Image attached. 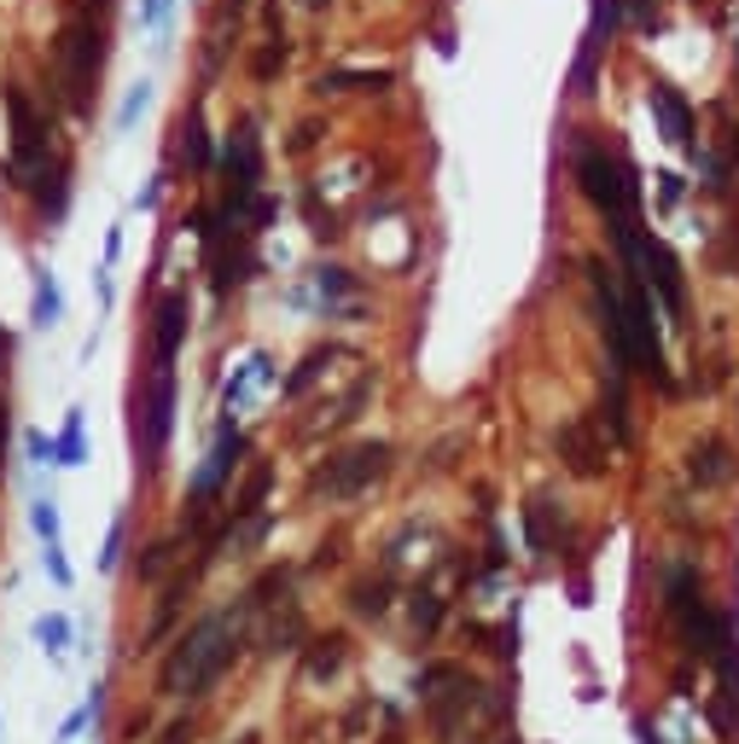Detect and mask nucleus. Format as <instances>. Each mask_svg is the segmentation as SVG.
Masks as SVG:
<instances>
[{
  "label": "nucleus",
  "mask_w": 739,
  "mask_h": 744,
  "mask_svg": "<svg viewBox=\"0 0 739 744\" xmlns=\"http://www.w3.org/2000/svg\"><path fill=\"white\" fill-rule=\"evenodd\" d=\"M524 535H530V547H536V552H553V547L570 535V529H565V512L553 506L547 494H536V501L524 506Z\"/></svg>",
  "instance_id": "9d476101"
},
{
  "label": "nucleus",
  "mask_w": 739,
  "mask_h": 744,
  "mask_svg": "<svg viewBox=\"0 0 739 744\" xmlns=\"http://www.w3.org/2000/svg\"><path fill=\"white\" fill-rule=\"evenodd\" d=\"M646 99H652V117L664 122V134H670V140H687V134H693V117H687V106H682V94L652 88Z\"/></svg>",
  "instance_id": "4468645a"
},
{
  "label": "nucleus",
  "mask_w": 739,
  "mask_h": 744,
  "mask_svg": "<svg viewBox=\"0 0 739 744\" xmlns=\"http://www.w3.org/2000/svg\"><path fill=\"white\" fill-rule=\"evenodd\" d=\"M239 744H262V733H239Z\"/></svg>",
  "instance_id": "2f4dec72"
},
{
  "label": "nucleus",
  "mask_w": 739,
  "mask_h": 744,
  "mask_svg": "<svg viewBox=\"0 0 739 744\" xmlns=\"http://www.w3.org/2000/svg\"><path fill=\"white\" fill-rule=\"evenodd\" d=\"M47 570L58 588H70V565H65V547H47Z\"/></svg>",
  "instance_id": "5701e85b"
},
{
  "label": "nucleus",
  "mask_w": 739,
  "mask_h": 744,
  "mask_svg": "<svg viewBox=\"0 0 739 744\" xmlns=\"http://www.w3.org/2000/svg\"><path fill=\"white\" fill-rule=\"evenodd\" d=\"M163 565H170V541H157V547H146V558H140V576H146V582H152V576H157Z\"/></svg>",
  "instance_id": "4be33fe9"
},
{
  "label": "nucleus",
  "mask_w": 739,
  "mask_h": 744,
  "mask_svg": "<svg viewBox=\"0 0 739 744\" xmlns=\"http://www.w3.org/2000/svg\"><path fill=\"white\" fill-rule=\"evenodd\" d=\"M384 466H390V442H356V448H344V453H333V460H326L315 478H309V501H356L367 483L384 478Z\"/></svg>",
  "instance_id": "39448f33"
},
{
  "label": "nucleus",
  "mask_w": 739,
  "mask_h": 744,
  "mask_svg": "<svg viewBox=\"0 0 739 744\" xmlns=\"http://www.w3.org/2000/svg\"><path fill=\"white\" fill-rule=\"evenodd\" d=\"M611 239H618L623 262L634 267V280H641L646 292H659L670 315H682V308H687V280H682V262H675L670 244L652 239V233H634V221L611 227Z\"/></svg>",
  "instance_id": "7ed1b4c3"
},
{
  "label": "nucleus",
  "mask_w": 739,
  "mask_h": 744,
  "mask_svg": "<svg viewBox=\"0 0 739 744\" xmlns=\"http://www.w3.org/2000/svg\"><path fill=\"white\" fill-rule=\"evenodd\" d=\"M350 605H356L361 616H384V611H390V582H361Z\"/></svg>",
  "instance_id": "6ab92c4d"
},
{
  "label": "nucleus",
  "mask_w": 739,
  "mask_h": 744,
  "mask_svg": "<svg viewBox=\"0 0 739 744\" xmlns=\"http://www.w3.org/2000/svg\"><path fill=\"white\" fill-rule=\"evenodd\" d=\"M58 315H65L58 280H53V274H41V280H35V326H58Z\"/></svg>",
  "instance_id": "f3484780"
},
{
  "label": "nucleus",
  "mask_w": 739,
  "mask_h": 744,
  "mask_svg": "<svg viewBox=\"0 0 739 744\" xmlns=\"http://www.w3.org/2000/svg\"><path fill=\"white\" fill-rule=\"evenodd\" d=\"M501 744H519V738H501Z\"/></svg>",
  "instance_id": "473e14b6"
},
{
  "label": "nucleus",
  "mask_w": 739,
  "mask_h": 744,
  "mask_svg": "<svg viewBox=\"0 0 739 744\" xmlns=\"http://www.w3.org/2000/svg\"><path fill=\"white\" fill-rule=\"evenodd\" d=\"M437 623H443V599L437 593H414V628L437 634Z\"/></svg>",
  "instance_id": "aec40b11"
},
{
  "label": "nucleus",
  "mask_w": 739,
  "mask_h": 744,
  "mask_svg": "<svg viewBox=\"0 0 739 744\" xmlns=\"http://www.w3.org/2000/svg\"><path fill=\"white\" fill-rule=\"evenodd\" d=\"M140 106H146V88H134L129 99H122V117H117V122H122V129H129V122L140 117Z\"/></svg>",
  "instance_id": "b1692460"
},
{
  "label": "nucleus",
  "mask_w": 739,
  "mask_h": 744,
  "mask_svg": "<svg viewBox=\"0 0 739 744\" xmlns=\"http://www.w3.org/2000/svg\"><path fill=\"white\" fill-rule=\"evenodd\" d=\"M228 180H233L239 204L251 198V186H257V129L251 122H244V129L233 134V146H228Z\"/></svg>",
  "instance_id": "f8f14e48"
},
{
  "label": "nucleus",
  "mask_w": 739,
  "mask_h": 744,
  "mask_svg": "<svg viewBox=\"0 0 739 744\" xmlns=\"http://www.w3.org/2000/svg\"><path fill=\"white\" fill-rule=\"evenodd\" d=\"M170 430H175V372H152L146 402H140V453H146V466L163 460Z\"/></svg>",
  "instance_id": "0eeeda50"
},
{
  "label": "nucleus",
  "mask_w": 739,
  "mask_h": 744,
  "mask_svg": "<svg viewBox=\"0 0 739 744\" xmlns=\"http://www.w3.org/2000/svg\"><path fill=\"white\" fill-rule=\"evenodd\" d=\"M35 646H41V652H47L53 664H58V657L70 652V616H58V611L35 616Z\"/></svg>",
  "instance_id": "dca6fc26"
},
{
  "label": "nucleus",
  "mask_w": 739,
  "mask_h": 744,
  "mask_svg": "<svg viewBox=\"0 0 739 744\" xmlns=\"http://www.w3.org/2000/svg\"><path fill=\"white\" fill-rule=\"evenodd\" d=\"M309 680H333L344 669V634H326V639H309Z\"/></svg>",
  "instance_id": "2eb2a0df"
},
{
  "label": "nucleus",
  "mask_w": 739,
  "mask_h": 744,
  "mask_svg": "<svg viewBox=\"0 0 739 744\" xmlns=\"http://www.w3.org/2000/svg\"><path fill=\"white\" fill-rule=\"evenodd\" d=\"M30 524H35V535H41L47 547H58V506H53V501H35Z\"/></svg>",
  "instance_id": "412c9836"
},
{
  "label": "nucleus",
  "mask_w": 739,
  "mask_h": 744,
  "mask_svg": "<svg viewBox=\"0 0 739 744\" xmlns=\"http://www.w3.org/2000/svg\"><path fill=\"white\" fill-rule=\"evenodd\" d=\"M163 744H193V721H170V727H163Z\"/></svg>",
  "instance_id": "393cba45"
},
{
  "label": "nucleus",
  "mask_w": 739,
  "mask_h": 744,
  "mask_svg": "<svg viewBox=\"0 0 739 744\" xmlns=\"http://www.w3.org/2000/svg\"><path fill=\"white\" fill-rule=\"evenodd\" d=\"M30 453H35L41 466H47V460H53V442H47V437H30Z\"/></svg>",
  "instance_id": "cd10ccee"
},
{
  "label": "nucleus",
  "mask_w": 739,
  "mask_h": 744,
  "mask_svg": "<svg viewBox=\"0 0 739 744\" xmlns=\"http://www.w3.org/2000/svg\"><path fill=\"white\" fill-rule=\"evenodd\" d=\"M269 483H274V466H269V460H251L244 483L233 489V518H257L262 501H269Z\"/></svg>",
  "instance_id": "ddd939ff"
},
{
  "label": "nucleus",
  "mask_w": 739,
  "mask_h": 744,
  "mask_svg": "<svg viewBox=\"0 0 739 744\" xmlns=\"http://www.w3.org/2000/svg\"><path fill=\"white\" fill-rule=\"evenodd\" d=\"M0 471H7V396H0Z\"/></svg>",
  "instance_id": "c85d7f7f"
},
{
  "label": "nucleus",
  "mask_w": 739,
  "mask_h": 744,
  "mask_svg": "<svg viewBox=\"0 0 739 744\" xmlns=\"http://www.w3.org/2000/svg\"><path fill=\"white\" fill-rule=\"evenodd\" d=\"M163 7H170V0H146V18H152V24L163 18Z\"/></svg>",
  "instance_id": "c756f323"
},
{
  "label": "nucleus",
  "mask_w": 739,
  "mask_h": 744,
  "mask_svg": "<svg viewBox=\"0 0 739 744\" xmlns=\"http://www.w3.org/2000/svg\"><path fill=\"white\" fill-rule=\"evenodd\" d=\"M117 552H122V524H111V535H106V552H99V565H117Z\"/></svg>",
  "instance_id": "bb28decb"
},
{
  "label": "nucleus",
  "mask_w": 739,
  "mask_h": 744,
  "mask_svg": "<svg viewBox=\"0 0 739 744\" xmlns=\"http://www.w3.org/2000/svg\"><path fill=\"white\" fill-rule=\"evenodd\" d=\"M664 611L675 616V628H682L687 652H693V657H705V664H716V652H722L728 639H733V628L710 611V599H705V588H699V576H693L687 565H675V570H670Z\"/></svg>",
  "instance_id": "f03ea898"
},
{
  "label": "nucleus",
  "mask_w": 739,
  "mask_h": 744,
  "mask_svg": "<svg viewBox=\"0 0 739 744\" xmlns=\"http://www.w3.org/2000/svg\"><path fill=\"white\" fill-rule=\"evenodd\" d=\"M239 646H244L239 616L233 611H204L198 623L175 639V652L163 657L157 692H170V698H204L221 675L239 664Z\"/></svg>",
  "instance_id": "f257e3e1"
},
{
  "label": "nucleus",
  "mask_w": 739,
  "mask_h": 744,
  "mask_svg": "<svg viewBox=\"0 0 739 744\" xmlns=\"http://www.w3.org/2000/svg\"><path fill=\"white\" fill-rule=\"evenodd\" d=\"M553 448H559V460H565V471L570 478H606V437L594 430L588 419H570V425H559V437H553Z\"/></svg>",
  "instance_id": "6e6552de"
},
{
  "label": "nucleus",
  "mask_w": 739,
  "mask_h": 744,
  "mask_svg": "<svg viewBox=\"0 0 739 744\" xmlns=\"http://www.w3.org/2000/svg\"><path fill=\"white\" fill-rule=\"evenodd\" d=\"M577 180H583V193L606 210L611 227H623V221L634 216V198H641V186H634L629 163L611 157L606 146H583V152H577Z\"/></svg>",
  "instance_id": "20e7f679"
},
{
  "label": "nucleus",
  "mask_w": 739,
  "mask_h": 744,
  "mask_svg": "<svg viewBox=\"0 0 739 744\" xmlns=\"http://www.w3.org/2000/svg\"><path fill=\"white\" fill-rule=\"evenodd\" d=\"M81 413H70L65 430H58V442H53V466H81Z\"/></svg>",
  "instance_id": "a211bd4d"
},
{
  "label": "nucleus",
  "mask_w": 739,
  "mask_h": 744,
  "mask_svg": "<svg viewBox=\"0 0 739 744\" xmlns=\"http://www.w3.org/2000/svg\"><path fill=\"white\" fill-rule=\"evenodd\" d=\"M687 478L699 483V489H710V483H728V478H733L728 442H722V437H705V442H693V453H687Z\"/></svg>",
  "instance_id": "9b49d317"
},
{
  "label": "nucleus",
  "mask_w": 739,
  "mask_h": 744,
  "mask_svg": "<svg viewBox=\"0 0 739 744\" xmlns=\"http://www.w3.org/2000/svg\"><path fill=\"white\" fill-rule=\"evenodd\" d=\"M384 744H407V738H402V727H390V733H384Z\"/></svg>",
  "instance_id": "7c9ffc66"
},
{
  "label": "nucleus",
  "mask_w": 739,
  "mask_h": 744,
  "mask_svg": "<svg viewBox=\"0 0 739 744\" xmlns=\"http://www.w3.org/2000/svg\"><path fill=\"white\" fill-rule=\"evenodd\" d=\"M99 24L88 12H76L65 30H58V65H65V76H70V99L76 106H88V81L99 76V58H106V47H99Z\"/></svg>",
  "instance_id": "423d86ee"
},
{
  "label": "nucleus",
  "mask_w": 739,
  "mask_h": 744,
  "mask_svg": "<svg viewBox=\"0 0 739 744\" xmlns=\"http://www.w3.org/2000/svg\"><path fill=\"white\" fill-rule=\"evenodd\" d=\"M187 152H193V163H204V122L198 117L187 122Z\"/></svg>",
  "instance_id": "a878e982"
},
{
  "label": "nucleus",
  "mask_w": 739,
  "mask_h": 744,
  "mask_svg": "<svg viewBox=\"0 0 739 744\" xmlns=\"http://www.w3.org/2000/svg\"><path fill=\"white\" fill-rule=\"evenodd\" d=\"M187 292H163L152 315V372H175V349L187 338Z\"/></svg>",
  "instance_id": "1a4fd4ad"
}]
</instances>
